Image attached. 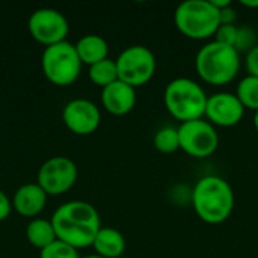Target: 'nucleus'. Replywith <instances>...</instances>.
Instances as JSON below:
<instances>
[{
  "instance_id": "1",
  "label": "nucleus",
  "mask_w": 258,
  "mask_h": 258,
  "mask_svg": "<svg viewBox=\"0 0 258 258\" xmlns=\"http://www.w3.org/2000/svg\"><path fill=\"white\" fill-rule=\"evenodd\" d=\"M50 221L57 240L73 246L74 249L92 246L95 236L101 228V219L97 209L80 200L59 206Z\"/></svg>"
},
{
  "instance_id": "2",
  "label": "nucleus",
  "mask_w": 258,
  "mask_h": 258,
  "mask_svg": "<svg viewBox=\"0 0 258 258\" xmlns=\"http://www.w3.org/2000/svg\"><path fill=\"white\" fill-rule=\"evenodd\" d=\"M190 201L197 216L203 222L209 225H219L231 216L236 197L227 180L218 175H206L194 186Z\"/></svg>"
},
{
  "instance_id": "3",
  "label": "nucleus",
  "mask_w": 258,
  "mask_h": 258,
  "mask_svg": "<svg viewBox=\"0 0 258 258\" xmlns=\"http://www.w3.org/2000/svg\"><path fill=\"white\" fill-rule=\"evenodd\" d=\"M240 54L230 45L218 41L204 44L195 56V70L200 79L213 86L231 83L240 71Z\"/></svg>"
},
{
  "instance_id": "4",
  "label": "nucleus",
  "mask_w": 258,
  "mask_h": 258,
  "mask_svg": "<svg viewBox=\"0 0 258 258\" xmlns=\"http://www.w3.org/2000/svg\"><path fill=\"white\" fill-rule=\"evenodd\" d=\"M209 95L203 86L189 79L177 77L171 80L163 92V103L168 113L181 124L203 119Z\"/></svg>"
},
{
  "instance_id": "5",
  "label": "nucleus",
  "mask_w": 258,
  "mask_h": 258,
  "mask_svg": "<svg viewBox=\"0 0 258 258\" xmlns=\"http://www.w3.org/2000/svg\"><path fill=\"white\" fill-rule=\"evenodd\" d=\"M174 23L181 35L189 39L204 41L215 36L219 21V11L210 0H186L174 12Z\"/></svg>"
},
{
  "instance_id": "6",
  "label": "nucleus",
  "mask_w": 258,
  "mask_h": 258,
  "mask_svg": "<svg viewBox=\"0 0 258 258\" xmlns=\"http://www.w3.org/2000/svg\"><path fill=\"white\" fill-rule=\"evenodd\" d=\"M41 67L44 76L51 83L68 86L77 80L82 70V60L77 54L76 45L62 41L45 47L41 57Z\"/></svg>"
},
{
  "instance_id": "7",
  "label": "nucleus",
  "mask_w": 258,
  "mask_h": 258,
  "mask_svg": "<svg viewBox=\"0 0 258 258\" xmlns=\"http://www.w3.org/2000/svg\"><path fill=\"white\" fill-rule=\"evenodd\" d=\"M115 62L119 80L135 89L147 85L154 77L157 68L154 53L145 45H130L124 48Z\"/></svg>"
},
{
  "instance_id": "8",
  "label": "nucleus",
  "mask_w": 258,
  "mask_h": 258,
  "mask_svg": "<svg viewBox=\"0 0 258 258\" xmlns=\"http://www.w3.org/2000/svg\"><path fill=\"white\" fill-rule=\"evenodd\" d=\"M178 133L180 150L190 157H210L219 147V135L216 132V127L204 118L181 124L178 127Z\"/></svg>"
},
{
  "instance_id": "9",
  "label": "nucleus",
  "mask_w": 258,
  "mask_h": 258,
  "mask_svg": "<svg viewBox=\"0 0 258 258\" xmlns=\"http://www.w3.org/2000/svg\"><path fill=\"white\" fill-rule=\"evenodd\" d=\"M77 180L76 163L65 157L56 156L45 160L38 171V184L47 195H62L68 192Z\"/></svg>"
},
{
  "instance_id": "10",
  "label": "nucleus",
  "mask_w": 258,
  "mask_h": 258,
  "mask_svg": "<svg viewBox=\"0 0 258 258\" xmlns=\"http://www.w3.org/2000/svg\"><path fill=\"white\" fill-rule=\"evenodd\" d=\"M29 32L30 35L45 47L67 41L70 24L67 17L53 8H39L29 17Z\"/></svg>"
},
{
  "instance_id": "11",
  "label": "nucleus",
  "mask_w": 258,
  "mask_h": 258,
  "mask_svg": "<svg viewBox=\"0 0 258 258\" xmlns=\"http://www.w3.org/2000/svg\"><path fill=\"white\" fill-rule=\"evenodd\" d=\"M245 110L246 109L236 94L216 92L207 98L204 119L215 127L230 128L240 124L245 116Z\"/></svg>"
},
{
  "instance_id": "12",
  "label": "nucleus",
  "mask_w": 258,
  "mask_h": 258,
  "mask_svg": "<svg viewBox=\"0 0 258 258\" xmlns=\"http://www.w3.org/2000/svg\"><path fill=\"white\" fill-rule=\"evenodd\" d=\"M65 125L76 135H91L101 122V113L95 103L86 98H74L68 101L62 110Z\"/></svg>"
},
{
  "instance_id": "13",
  "label": "nucleus",
  "mask_w": 258,
  "mask_h": 258,
  "mask_svg": "<svg viewBox=\"0 0 258 258\" xmlns=\"http://www.w3.org/2000/svg\"><path fill=\"white\" fill-rule=\"evenodd\" d=\"M101 103L110 115L124 116L136 106V89L118 79L101 89Z\"/></svg>"
},
{
  "instance_id": "14",
  "label": "nucleus",
  "mask_w": 258,
  "mask_h": 258,
  "mask_svg": "<svg viewBox=\"0 0 258 258\" xmlns=\"http://www.w3.org/2000/svg\"><path fill=\"white\" fill-rule=\"evenodd\" d=\"M47 194L38 183H27L18 187L12 198V207L26 218L41 213L47 204Z\"/></svg>"
},
{
  "instance_id": "15",
  "label": "nucleus",
  "mask_w": 258,
  "mask_h": 258,
  "mask_svg": "<svg viewBox=\"0 0 258 258\" xmlns=\"http://www.w3.org/2000/svg\"><path fill=\"white\" fill-rule=\"evenodd\" d=\"M95 254L103 258H121L125 252L127 242L122 233L112 227H101L92 243Z\"/></svg>"
},
{
  "instance_id": "16",
  "label": "nucleus",
  "mask_w": 258,
  "mask_h": 258,
  "mask_svg": "<svg viewBox=\"0 0 258 258\" xmlns=\"http://www.w3.org/2000/svg\"><path fill=\"white\" fill-rule=\"evenodd\" d=\"M76 50H77V54H79L82 63H86L91 67L94 63H98V62L107 59L109 44L103 36L89 33V35L82 36L77 41Z\"/></svg>"
},
{
  "instance_id": "17",
  "label": "nucleus",
  "mask_w": 258,
  "mask_h": 258,
  "mask_svg": "<svg viewBox=\"0 0 258 258\" xmlns=\"http://www.w3.org/2000/svg\"><path fill=\"white\" fill-rule=\"evenodd\" d=\"M26 237L32 246L39 248L41 251L57 240V236H56L51 221L41 219V218H35L27 224Z\"/></svg>"
},
{
  "instance_id": "18",
  "label": "nucleus",
  "mask_w": 258,
  "mask_h": 258,
  "mask_svg": "<svg viewBox=\"0 0 258 258\" xmlns=\"http://www.w3.org/2000/svg\"><path fill=\"white\" fill-rule=\"evenodd\" d=\"M89 79L94 85L100 86L101 89L109 86L110 83L116 82L118 77V68H116V62L113 59H104L98 63H94L89 67Z\"/></svg>"
},
{
  "instance_id": "19",
  "label": "nucleus",
  "mask_w": 258,
  "mask_h": 258,
  "mask_svg": "<svg viewBox=\"0 0 258 258\" xmlns=\"http://www.w3.org/2000/svg\"><path fill=\"white\" fill-rule=\"evenodd\" d=\"M154 148L162 154H172L180 150V133L178 127H162L154 133L153 138Z\"/></svg>"
},
{
  "instance_id": "20",
  "label": "nucleus",
  "mask_w": 258,
  "mask_h": 258,
  "mask_svg": "<svg viewBox=\"0 0 258 258\" xmlns=\"http://www.w3.org/2000/svg\"><path fill=\"white\" fill-rule=\"evenodd\" d=\"M236 95L243 104L245 109L249 110H258V77L254 76H246L243 77L236 89Z\"/></svg>"
},
{
  "instance_id": "21",
  "label": "nucleus",
  "mask_w": 258,
  "mask_h": 258,
  "mask_svg": "<svg viewBox=\"0 0 258 258\" xmlns=\"http://www.w3.org/2000/svg\"><path fill=\"white\" fill-rule=\"evenodd\" d=\"M258 45V35L257 32L249 27V26H240L237 30V38L234 42V50L242 54H248L252 48H255Z\"/></svg>"
},
{
  "instance_id": "22",
  "label": "nucleus",
  "mask_w": 258,
  "mask_h": 258,
  "mask_svg": "<svg viewBox=\"0 0 258 258\" xmlns=\"http://www.w3.org/2000/svg\"><path fill=\"white\" fill-rule=\"evenodd\" d=\"M41 258H80L77 254V249H74L73 246L56 240L51 245H48L47 248H44L41 251Z\"/></svg>"
},
{
  "instance_id": "23",
  "label": "nucleus",
  "mask_w": 258,
  "mask_h": 258,
  "mask_svg": "<svg viewBox=\"0 0 258 258\" xmlns=\"http://www.w3.org/2000/svg\"><path fill=\"white\" fill-rule=\"evenodd\" d=\"M237 30H239V26H236V24H221L213 38H215V41L234 48V42H236V38H237Z\"/></svg>"
},
{
  "instance_id": "24",
  "label": "nucleus",
  "mask_w": 258,
  "mask_h": 258,
  "mask_svg": "<svg viewBox=\"0 0 258 258\" xmlns=\"http://www.w3.org/2000/svg\"><path fill=\"white\" fill-rule=\"evenodd\" d=\"M246 70L249 76L258 77V45L246 54Z\"/></svg>"
},
{
  "instance_id": "25",
  "label": "nucleus",
  "mask_w": 258,
  "mask_h": 258,
  "mask_svg": "<svg viewBox=\"0 0 258 258\" xmlns=\"http://www.w3.org/2000/svg\"><path fill=\"white\" fill-rule=\"evenodd\" d=\"M236 18H237V12H236L233 3L230 6L224 8V9H219V21H221V24H234Z\"/></svg>"
},
{
  "instance_id": "26",
  "label": "nucleus",
  "mask_w": 258,
  "mask_h": 258,
  "mask_svg": "<svg viewBox=\"0 0 258 258\" xmlns=\"http://www.w3.org/2000/svg\"><path fill=\"white\" fill-rule=\"evenodd\" d=\"M11 207H12L11 200L8 198V195L3 190H0V221H5L9 216Z\"/></svg>"
},
{
  "instance_id": "27",
  "label": "nucleus",
  "mask_w": 258,
  "mask_h": 258,
  "mask_svg": "<svg viewBox=\"0 0 258 258\" xmlns=\"http://www.w3.org/2000/svg\"><path fill=\"white\" fill-rule=\"evenodd\" d=\"M242 6L245 8H251V9H258V0H242L240 2Z\"/></svg>"
},
{
  "instance_id": "28",
  "label": "nucleus",
  "mask_w": 258,
  "mask_h": 258,
  "mask_svg": "<svg viewBox=\"0 0 258 258\" xmlns=\"http://www.w3.org/2000/svg\"><path fill=\"white\" fill-rule=\"evenodd\" d=\"M252 122H254V127H255V130L258 132V110L257 112H254V119H252Z\"/></svg>"
},
{
  "instance_id": "29",
  "label": "nucleus",
  "mask_w": 258,
  "mask_h": 258,
  "mask_svg": "<svg viewBox=\"0 0 258 258\" xmlns=\"http://www.w3.org/2000/svg\"><path fill=\"white\" fill-rule=\"evenodd\" d=\"M83 258H103V257H100V255L94 254V255H86V257H83Z\"/></svg>"
}]
</instances>
